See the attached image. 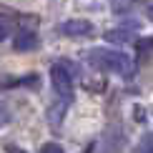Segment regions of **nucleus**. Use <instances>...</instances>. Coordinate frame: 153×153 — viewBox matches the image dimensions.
<instances>
[{
	"label": "nucleus",
	"instance_id": "nucleus-4",
	"mask_svg": "<svg viewBox=\"0 0 153 153\" xmlns=\"http://www.w3.org/2000/svg\"><path fill=\"white\" fill-rule=\"evenodd\" d=\"M13 48L18 53H28V50H35L38 48V35L35 30H28V28H20L13 38Z\"/></svg>",
	"mask_w": 153,
	"mask_h": 153
},
{
	"label": "nucleus",
	"instance_id": "nucleus-5",
	"mask_svg": "<svg viewBox=\"0 0 153 153\" xmlns=\"http://www.w3.org/2000/svg\"><path fill=\"white\" fill-rule=\"evenodd\" d=\"M68 105H71V100L58 98V105H53V108L48 111V120H50V126H60V123H63V116H65Z\"/></svg>",
	"mask_w": 153,
	"mask_h": 153
},
{
	"label": "nucleus",
	"instance_id": "nucleus-12",
	"mask_svg": "<svg viewBox=\"0 0 153 153\" xmlns=\"http://www.w3.org/2000/svg\"><path fill=\"white\" fill-rule=\"evenodd\" d=\"M148 18H151V20H153V5H151V8H148Z\"/></svg>",
	"mask_w": 153,
	"mask_h": 153
},
{
	"label": "nucleus",
	"instance_id": "nucleus-7",
	"mask_svg": "<svg viewBox=\"0 0 153 153\" xmlns=\"http://www.w3.org/2000/svg\"><path fill=\"white\" fill-rule=\"evenodd\" d=\"M138 153H153V131L146 133L141 138V143H138Z\"/></svg>",
	"mask_w": 153,
	"mask_h": 153
},
{
	"label": "nucleus",
	"instance_id": "nucleus-11",
	"mask_svg": "<svg viewBox=\"0 0 153 153\" xmlns=\"http://www.w3.org/2000/svg\"><path fill=\"white\" fill-rule=\"evenodd\" d=\"M5 153H25V151L18 148V146H5Z\"/></svg>",
	"mask_w": 153,
	"mask_h": 153
},
{
	"label": "nucleus",
	"instance_id": "nucleus-9",
	"mask_svg": "<svg viewBox=\"0 0 153 153\" xmlns=\"http://www.w3.org/2000/svg\"><path fill=\"white\" fill-rule=\"evenodd\" d=\"M8 120H10V116H8V111H5V108L0 105V128H3V126H8Z\"/></svg>",
	"mask_w": 153,
	"mask_h": 153
},
{
	"label": "nucleus",
	"instance_id": "nucleus-8",
	"mask_svg": "<svg viewBox=\"0 0 153 153\" xmlns=\"http://www.w3.org/2000/svg\"><path fill=\"white\" fill-rule=\"evenodd\" d=\"M40 153H65V151H63L58 143H45V146L40 148Z\"/></svg>",
	"mask_w": 153,
	"mask_h": 153
},
{
	"label": "nucleus",
	"instance_id": "nucleus-3",
	"mask_svg": "<svg viewBox=\"0 0 153 153\" xmlns=\"http://www.w3.org/2000/svg\"><path fill=\"white\" fill-rule=\"evenodd\" d=\"M60 33L68 38H83V35H91L93 33V25L83 18H73V20H65L60 25Z\"/></svg>",
	"mask_w": 153,
	"mask_h": 153
},
{
	"label": "nucleus",
	"instance_id": "nucleus-10",
	"mask_svg": "<svg viewBox=\"0 0 153 153\" xmlns=\"http://www.w3.org/2000/svg\"><path fill=\"white\" fill-rule=\"evenodd\" d=\"M5 38H8V25H5L3 20H0V43H3Z\"/></svg>",
	"mask_w": 153,
	"mask_h": 153
},
{
	"label": "nucleus",
	"instance_id": "nucleus-6",
	"mask_svg": "<svg viewBox=\"0 0 153 153\" xmlns=\"http://www.w3.org/2000/svg\"><path fill=\"white\" fill-rule=\"evenodd\" d=\"M133 30L128 28H116V30H108L105 33V43H131L133 40Z\"/></svg>",
	"mask_w": 153,
	"mask_h": 153
},
{
	"label": "nucleus",
	"instance_id": "nucleus-1",
	"mask_svg": "<svg viewBox=\"0 0 153 153\" xmlns=\"http://www.w3.org/2000/svg\"><path fill=\"white\" fill-rule=\"evenodd\" d=\"M88 60L95 68L116 73V75L133 73V58L128 53H123V50H116V48H93V50H88Z\"/></svg>",
	"mask_w": 153,
	"mask_h": 153
},
{
	"label": "nucleus",
	"instance_id": "nucleus-2",
	"mask_svg": "<svg viewBox=\"0 0 153 153\" xmlns=\"http://www.w3.org/2000/svg\"><path fill=\"white\" fill-rule=\"evenodd\" d=\"M50 83L58 98L63 100H73V91H75V75H73V65L68 60H55L50 68Z\"/></svg>",
	"mask_w": 153,
	"mask_h": 153
}]
</instances>
